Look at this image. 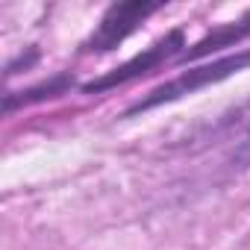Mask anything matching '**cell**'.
<instances>
[{
	"mask_svg": "<svg viewBox=\"0 0 250 250\" xmlns=\"http://www.w3.org/2000/svg\"><path fill=\"white\" fill-rule=\"evenodd\" d=\"M250 68V47L244 50H235V53H227V56H215L203 65H188L186 71H180L174 80H165L159 83L156 88H150L145 97H139L136 103L127 106V112H124V118H136L142 112H150V109H159L165 103H177L183 97H191L209 85H218L241 71Z\"/></svg>",
	"mask_w": 250,
	"mask_h": 250,
	"instance_id": "6da1fadb",
	"label": "cell"
},
{
	"mask_svg": "<svg viewBox=\"0 0 250 250\" xmlns=\"http://www.w3.org/2000/svg\"><path fill=\"white\" fill-rule=\"evenodd\" d=\"M186 47H188L186 30H183V27H174V30H168L162 39H156L150 47H145L142 53H136L133 59H127L124 65H118V68H112V71H106V74L88 80V83H83L80 91H83V94H103V91H109V88H118V85H127V83H133V80L150 77V74L162 71L165 65L177 62V59L186 53Z\"/></svg>",
	"mask_w": 250,
	"mask_h": 250,
	"instance_id": "7a4b0ae2",
	"label": "cell"
},
{
	"mask_svg": "<svg viewBox=\"0 0 250 250\" xmlns=\"http://www.w3.org/2000/svg\"><path fill=\"white\" fill-rule=\"evenodd\" d=\"M165 3H150V0H121V3H109L106 12L100 15L94 33L80 44L83 56H100V53H112L127 42L133 33L142 30V24L147 18H153L156 12H162Z\"/></svg>",
	"mask_w": 250,
	"mask_h": 250,
	"instance_id": "3957f363",
	"label": "cell"
},
{
	"mask_svg": "<svg viewBox=\"0 0 250 250\" xmlns=\"http://www.w3.org/2000/svg\"><path fill=\"white\" fill-rule=\"evenodd\" d=\"M241 42H250V9L235 18V21H227V24H218L212 27L203 39H197L194 44L186 47V53L174 62V65H194L200 59H209L215 53H224L229 47H238Z\"/></svg>",
	"mask_w": 250,
	"mask_h": 250,
	"instance_id": "277c9868",
	"label": "cell"
},
{
	"mask_svg": "<svg viewBox=\"0 0 250 250\" xmlns=\"http://www.w3.org/2000/svg\"><path fill=\"white\" fill-rule=\"evenodd\" d=\"M77 85L74 74L71 71H59L36 85H27L21 91H6L3 94V115H15L18 109H27V106H36V103H47V100H56V97H65L71 94V88Z\"/></svg>",
	"mask_w": 250,
	"mask_h": 250,
	"instance_id": "5b68a950",
	"label": "cell"
},
{
	"mask_svg": "<svg viewBox=\"0 0 250 250\" xmlns=\"http://www.w3.org/2000/svg\"><path fill=\"white\" fill-rule=\"evenodd\" d=\"M42 59V50L36 47V44H30V47H24L15 59H9L6 62V71H3V77L9 80V77H15V74H21V71H30L36 62Z\"/></svg>",
	"mask_w": 250,
	"mask_h": 250,
	"instance_id": "8992f818",
	"label": "cell"
},
{
	"mask_svg": "<svg viewBox=\"0 0 250 250\" xmlns=\"http://www.w3.org/2000/svg\"><path fill=\"white\" fill-rule=\"evenodd\" d=\"M235 159L238 162H250V124H247V130H244V136H241V142L235 147Z\"/></svg>",
	"mask_w": 250,
	"mask_h": 250,
	"instance_id": "52a82bcc",
	"label": "cell"
}]
</instances>
